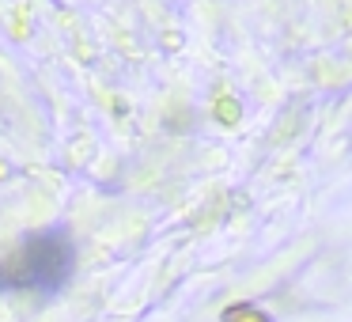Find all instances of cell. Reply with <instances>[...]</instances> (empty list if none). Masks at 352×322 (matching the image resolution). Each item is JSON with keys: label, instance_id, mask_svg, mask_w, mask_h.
Instances as JSON below:
<instances>
[{"label": "cell", "instance_id": "cell-2", "mask_svg": "<svg viewBox=\"0 0 352 322\" xmlns=\"http://www.w3.org/2000/svg\"><path fill=\"white\" fill-rule=\"evenodd\" d=\"M228 322H265V319H254V314H250V319H243V314L235 311V314H228Z\"/></svg>", "mask_w": 352, "mask_h": 322}, {"label": "cell", "instance_id": "cell-1", "mask_svg": "<svg viewBox=\"0 0 352 322\" xmlns=\"http://www.w3.org/2000/svg\"><path fill=\"white\" fill-rule=\"evenodd\" d=\"M72 277V243L65 231L31 235L12 258L0 261V288L8 292H57Z\"/></svg>", "mask_w": 352, "mask_h": 322}]
</instances>
